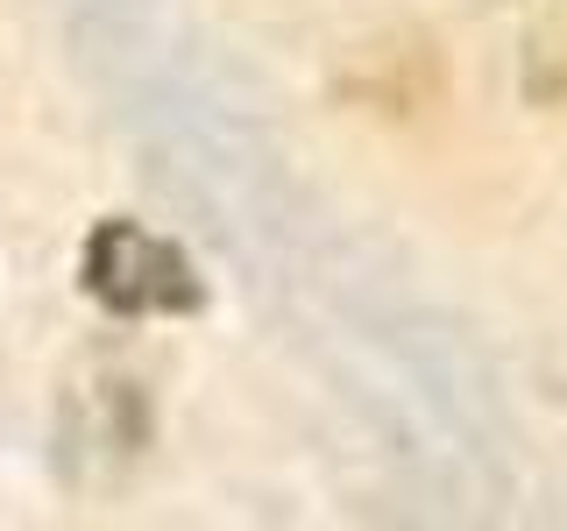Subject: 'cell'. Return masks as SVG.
Wrapping results in <instances>:
<instances>
[{
    "instance_id": "6da1fadb",
    "label": "cell",
    "mask_w": 567,
    "mask_h": 531,
    "mask_svg": "<svg viewBox=\"0 0 567 531\" xmlns=\"http://www.w3.org/2000/svg\"><path fill=\"white\" fill-rule=\"evenodd\" d=\"M85 283L114 312H185L199 305V277L171 241H156L135 220H106L85 241Z\"/></svg>"
}]
</instances>
